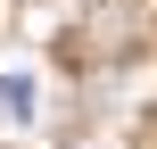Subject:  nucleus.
<instances>
[{
  "instance_id": "f257e3e1",
  "label": "nucleus",
  "mask_w": 157,
  "mask_h": 149,
  "mask_svg": "<svg viewBox=\"0 0 157 149\" xmlns=\"http://www.w3.org/2000/svg\"><path fill=\"white\" fill-rule=\"evenodd\" d=\"M0 108H8V116H33V83H25V75H0Z\"/></svg>"
}]
</instances>
